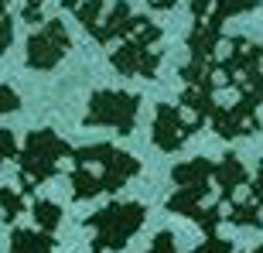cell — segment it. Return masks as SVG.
<instances>
[{
	"instance_id": "cell-1",
	"label": "cell",
	"mask_w": 263,
	"mask_h": 253,
	"mask_svg": "<svg viewBox=\"0 0 263 253\" xmlns=\"http://www.w3.org/2000/svg\"><path fill=\"white\" fill-rule=\"evenodd\" d=\"M157 41H161V28L147 21L137 34H130V38L109 55V62H113L123 76H154L157 62H161V55L154 51Z\"/></svg>"
},
{
	"instance_id": "cell-6",
	"label": "cell",
	"mask_w": 263,
	"mask_h": 253,
	"mask_svg": "<svg viewBox=\"0 0 263 253\" xmlns=\"http://www.w3.org/2000/svg\"><path fill=\"white\" fill-rule=\"evenodd\" d=\"M260 7V0H215L212 4V14L205 21H212V24H219L222 28L229 17H236V14H250V10Z\"/></svg>"
},
{
	"instance_id": "cell-4",
	"label": "cell",
	"mask_w": 263,
	"mask_h": 253,
	"mask_svg": "<svg viewBox=\"0 0 263 253\" xmlns=\"http://www.w3.org/2000/svg\"><path fill=\"white\" fill-rule=\"evenodd\" d=\"M137 113L134 96H120V93H96L89 103V123H113L120 130H130Z\"/></svg>"
},
{
	"instance_id": "cell-9",
	"label": "cell",
	"mask_w": 263,
	"mask_h": 253,
	"mask_svg": "<svg viewBox=\"0 0 263 253\" xmlns=\"http://www.w3.org/2000/svg\"><path fill=\"white\" fill-rule=\"evenodd\" d=\"M10 253H48V240L45 236H31V233H17Z\"/></svg>"
},
{
	"instance_id": "cell-2",
	"label": "cell",
	"mask_w": 263,
	"mask_h": 253,
	"mask_svg": "<svg viewBox=\"0 0 263 253\" xmlns=\"http://www.w3.org/2000/svg\"><path fill=\"white\" fill-rule=\"evenodd\" d=\"M72 48V38H68V31L62 21H45L34 34L28 38V65L31 68H41V72H48L55 68L62 59H65V51Z\"/></svg>"
},
{
	"instance_id": "cell-5",
	"label": "cell",
	"mask_w": 263,
	"mask_h": 253,
	"mask_svg": "<svg viewBox=\"0 0 263 253\" xmlns=\"http://www.w3.org/2000/svg\"><path fill=\"white\" fill-rule=\"evenodd\" d=\"M62 151H65V147H62L48 130L31 134L28 151H24V182H31V178H38V182L48 178L51 171H55V157H59Z\"/></svg>"
},
{
	"instance_id": "cell-3",
	"label": "cell",
	"mask_w": 263,
	"mask_h": 253,
	"mask_svg": "<svg viewBox=\"0 0 263 253\" xmlns=\"http://www.w3.org/2000/svg\"><path fill=\"white\" fill-rule=\"evenodd\" d=\"M147 24L144 14H134L130 10L127 0H117L113 7H109V14L96 24V31H92V38L99 41V45H109V41H127L130 34H137V31Z\"/></svg>"
},
{
	"instance_id": "cell-10",
	"label": "cell",
	"mask_w": 263,
	"mask_h": 253,
	"mask_svg": "<svg viewBox=\"0 0 263 253\" xmlns=\"http://www.w3.org/2000/svg\"><path fill=\"white\" fill-rule=\"evenodd\" d=\"M14 41V17H10V0H0V55Z\"/></svg>"
},
{
	"instance_id": "cell-14",
	"label": "cell",
	"mask_w": 263,
	"mask_h": 253,
	"mask_svg": "<svg viewBox=\"0 0 263 253\" xmlns=\"http://www.w3.org/2000/svg\"><path fill=\"white\" fill-rule=\"evenodd\" d=\"M144 4H147L151 10H171V7L178 4V0H144Z\"/></svg>"
},
{
	"instance_id": "cell-11",
	"label": "cell",
	"mask_w": 263,
	"mask_h": 253,
	"mask_svg": "<svg viewBox=\"0 0 263 253\" xmlns=\"http://www.w3.org/2000/svg\"><path fill=\"white\" fill-rule=\"evenodd\" d=\"M34 215H38V223H45V226H55V223H59V212H55V205H48V202L34 205Z\"/></svg>"
},
{
	"instance_id": "cell-12",
	"label": "cell",
	"mask_w": 263,
	"mask_h": 253,
	"mask_svg": "<svg viewBox=\"0 0 263 253\" xmlns=\"http://www.w3.org/2000/svg\"><path fill=\"white\" fill-rule=\"evenodd\" d=\"M212 4L215 0H192V21H205L212 14Z\"/></svg>"
},
{
	"instance_id": "cell-7",
	"label": "cell",
	"mask_w": 263,
	"mask_h": 253,
	"mask_svg": "<svg viewBox=\"0 0 263 253\" xmlns=\"http://www.w3.org/2000/svg\"><path fill=\"white\" fill-rule=\"evenodd\" d=\"M72 14H76V21L89 31V34H92V31H96V24L103 21V0H82Z\"/></svg>"
},
{
	"instance_id": "cell-13",
	"label": "cell",
	"mask_w": 263,
	"mask_h": 253,
	"mask_svg": "<svg viewBox=\"0 0 263 253\" xmlns=\"http://www.w3.org/2000/svg\"><path fill=\"white\" fill-rule=\"evenodd\" d=\"M7 110H17V93L0 86V113H7Z\"/></svg>"
},
{
	"instance_id": "cell-8",
	"label": "cell",
	"mask_w": 263,
	"mask_h": 253,
	"mask_svg": "<svg viewBox=\"0 0 263 253\" xmlns=\"http://www.w3.org/2000/svg\"><path fill=\"white\" fill-rule=\"evenodd\" d=\"M175 130H181V123H178V117L164 106V110H161V120H157V140H161L164 147H175L178 140H181Z\"/></svg>"
}]
</instances>
